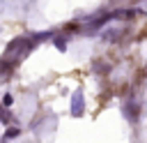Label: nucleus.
Here are the masks:
<instances>
[{
    "label": "nucleus",
    "mask_w": 147,
    "mask_h": 143,
    "mask_svg": "<svg viewBox=\"0 0 147 143\" xmlns=\"http://www.w3.org/2000/svg\"><path fill=\"white\" fill-rule=\"evenodd\" d=\"M83 108H85V99H83V90L78 88L71 97V115H76V118L83 115Z\"/></svg>",
    "instance_id": "f257e3e1"
},
{
    "label": "nucleus",
    "mask_w": 147,
    "mask_h": 143,
    "mask_svg": "<svg viewBox=\"0 0 147 143\" xmlns=\"http://www.w3.org/2000/svg\"><path fill=\"white\" fill-rule=\"evenodd\" d=\"M18 136V127H9L7 131H5V141H9V138H16Z\"/></svg>",
    "instance_id": "f03ea898"
},
{
    "label": "nucleus",
    "mask_w": 147,
    "mask_h": 143,
    "mask_svg": "<svg viewBox=\"0 0 147 143\" xmlns=\"http://www.w3.org/2000/svg\"><path fill=\"white\" fill-rule=\"evenodd\" d=\"M55 46H57V51H67V44H64V39H55Z\"/></svg>",
    "instance_id": "7ed1b4c3"
},
{
    "label": "nucleus",
    "mask_w": 147,
    "mask_h": 143,
    "mask_svg": "<svg viewBox=\"0 0 147 143\" xmlns=\"http://www.w3.org/2000/svg\"><path fill=\"white\" fill-rule=\"evenodd\" d=\"M11 101H14L11 95H5V97H2V106H11Z\"/></svg>",
    "instance_id": "20e7f679"
},
{
    "label": "nucleus",
    "mask_w": 147,
    "mask_h": 143,
    "mask_svg": "<svg viewBox=\"0 0 147 143\" xmlns=\"http://www.w3.org/2000/svg\"><path fill=\"white\" fill-rule=\"evenodd\" d=\"M51 35H53V32H41V35H34V39H39V42H41V39H48Z\"/></svg>",
    "instance_id": "39448f33"
}]
</instances>
